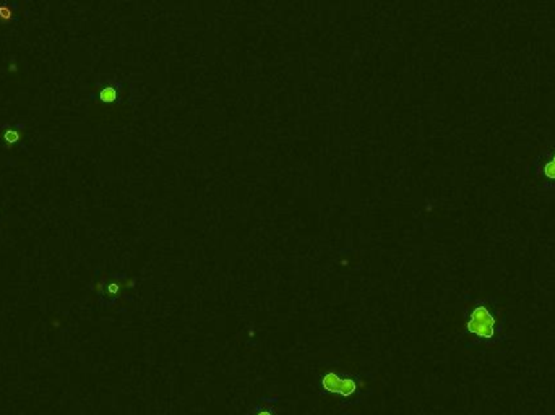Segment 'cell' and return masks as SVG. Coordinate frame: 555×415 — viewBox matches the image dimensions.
<instances>
[{
    "mask_svg": "<svg viewBox=\"0 0 555 415\" xmlns=\"http://www.w3.org/2000/svg\"><path fill=\"white\" fill-rule=\"evenodd\" d=\"M468 346H499L505 341L504 311L492 299H469L464 310Z\"/></svg>",
    "mask_w": 555,
    "mask_h": 415,
    "instance_id": "6da1fadb",
    "label": "cell"
},
{
    "mask_svg": "<svg viewBox=\"0 0 555 415\" xmlns=\"http://www.w3.org/2000/svg\"><path fill=\"white\" fill-rule=\"evenodd\" d=\"M320 385L325 393L340 396L343 399H351L353 396H358L367 388L362 378H353L351 375H341L335 370L325 371L321 375Z\"/></svg>",
    "mask_w": 555,
    "mask_h": 415,
    "instance_id": "7a4b0ae2",
    "label": "cell"
},
{
    "mask_svg": "<svg viewBox=\"0 0 555 415\" xmlns=\"http://www.w3.org/2000/svg\"><path fill=\"white\" fill-rule=\"evenodd\" d=\"M533 171L544 190H555V143L534 159Z\"/></svg>",
    "mask_w": 555,
    "mask_h": 415,
    "instance_id": "3957f363",
    "label": "cell"
},
{
    "mask_svg": "<svg viewBox=\"0 0 555 415\" xmlns=\"http://www.w3.org/2000/svg\"><path fill=\"white\" fill-rule=\"evenodd\" d=\"M274 400L276 398H265L260 399L247 415H276V407H274Z\"/></svg>",
    "mask_w": 555,
    "mask_h": 415,
    "instance_id": "277c9868",
    "label": "cell"
}]
</instances>
